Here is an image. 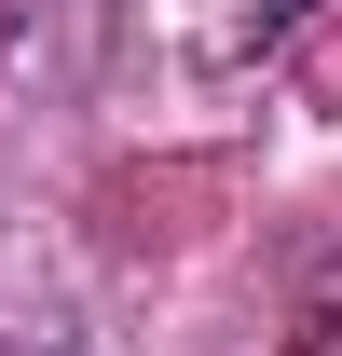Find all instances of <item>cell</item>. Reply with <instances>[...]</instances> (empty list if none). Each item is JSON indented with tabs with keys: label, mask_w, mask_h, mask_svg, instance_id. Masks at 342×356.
Wrapping results in <instances>:
<instances>
[{
	"label": "cell",
	"mask_w": 342,
	"mask_h": 356,
	"mask_svg": "<svg viewBox=\"0 0 342 356\" xmlns=\"http://www.w3.org/2000/svg\"><path fill=\"white\" fill-rule=\"evenodd\" d=\"M315 343H329V356H342V288H329V302H315Z\"/></svg>",
	"instance_id": "1"
},
{
	"label": "cell",
	"mask_w": 342,
	"mask_h": 356,
	"mask_svg": "<svg viewBox=\"0 0 342 356\" xmlns=\"http://www.w3.org/2000/svg\"><path fill=\"white\" fill-rule=\"evenodd\" d=\"M288 14H315V0H260V28H288Z\"/></svg>",
	"instance_id": "2"
}]
</instances>
